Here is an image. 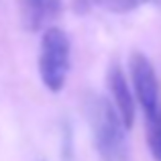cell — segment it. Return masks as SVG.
<instances>
[{
	"label": "cell",
	"instance_id": "cell-1",
	"mask_svg": "<svg viewBox=\"0 0 161 161\" xmlns=\"http://www.w3.org/2000/svg\"><path fill=\"white\" fill-rule=\"evenodd\" d=\"M84 114L100 161H129V129L122 125L112 102L100 94H88L84 100Z\"/></svg>",
	"mask_w": 161,
	"mask_h": 161
},
{
	"label": "cell",
	"instance_id": "cell-2",
	"mask_svg": "<svg viewBox=\"0 0 161 161\" xmlns=\"http://www.w3.org/2000/svg\"><path fill=\"white\" fill-rule=\"evenodd\" d=\"M37 65H39L41 82L47 90H63L71 65V43L61 29L49 27L43 31Z\"/></svg>",
	"mask_w": 161,
	"mask_h": 161
},
{
	"label": "cell",
	"instance_id": "cell-3",
	"mask_svg": "<svg viewBox=\"0 0 161 161\" xmlns=\"http://www.w3.org/2000/svg\"><path fill=\"white\" fill-rule=\"evenodd\" d=\"M130 80H133V88L137 100L141 104L145 118H149L151 114L159 106V82L157 74H155L151 61L143 53H133L130 55Z\"/></svg>",
	"mask_w": 161,
	"mask_h": 161
},
{
	"label": "cell",
	"instance_id": "cell-4",
	"mask_svg": "<svg viewBox=\"0 0 161 161\" xmlns=\"http://www.w3.org/2000/svg\"><path fill=\"white\" fill-rule=\"evenodd\" d=\"M106 86H108L110 98H112V106L116 110V114L120 116L122 125H125L126 129H130V126H133V120H135V100H133V94H130L126 75H125V71H122V67L118 65V63H112V65L108 67Z\"/></svg>",
	"mask_w": 161,
	"mask_h": 161
},
{
	"label": "cell",
	"instance_id": "cell-5",
	"mask_svg": "<svg viewBox=\"0 0 161 161\" xmlns=\"http://www.w3.org/2000/svg\"><path fill=\"white\" fill-rule=\"evenodd\" d=\"M19 6L27 31H45L63 12V0H19Z\"/></svg>",
	"mask_w": 161,
	"mask_h": 161
},
{
	"label": "cell",
	"instance_id": "cell-6",
	"mask_svg": "<svg viewBox=\"0 0 161 161\" xmlns=\"http://www.w3.org/2000/svg\"><path fill=\"white\" fill-rule=\"evenodd\" d=\"M147 126H149V133H147V141H149V149L155 161H161V102L157 110L147 118Z\"/></svg>",
	"mask_w": 161,
	"mask_h": 161
},
{
	"label": "cell",
	"instance_id": "cell-7",
	"mask_svg": "<svg viewBox=\"0 0 161 161\" xmlns=\"http://www.w3.org/2000/svg\"><path fill=\"white\" fill-rule=\"evenodd\" d=\"M88 2L110 12H130L135 8H139L141 4L149 2V0H88Z\"/></svg>",
	"mask_w": 161,
	"mask_h": 161
}]
</instances>
